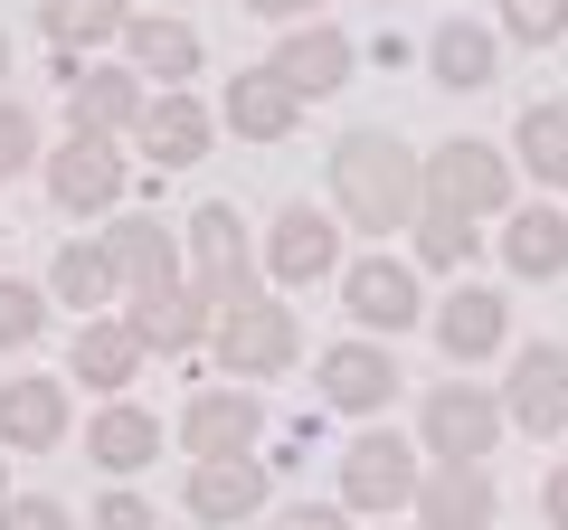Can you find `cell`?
<instances>
[{
	"mask_svg": "<svg viewBox=\"0 0 568 530\" xmlns=\"http://www.w3.org/2000/svg\"><path fill=\"white\" fill-rule=\"evenodd\" d=\"M29 162H39V123H29V104H20V95H0V171L20 181Z\"/></svg>",
	"mask_w": 568,
	"mask_h": 530,
	"instance_id": "34",
	"label": "cell"
},
{
	"mask_svg": "<svg viewBox=\"0 0 568 530\" xmlns=\"http://www.w3.org/2000/svg\"><path fill=\"white\" fill-rule=\"evenodd\" d=\"M407 237H417V265H436V275H465V265H474V218L446 208V200H426Z\"/></svg>",
	"mask_w": 568,
	"mask_h": 530,
	"instance_id": "31",
	"label": "cell"
},
{
	"mask_svg": "<svg viewBox=\"0 0 568 530\" xmlns=\"http://www.w3.org/2000/svg\"><path fill=\"white\" fill-rule=\"evenodd\" d=\"M142 360H152V350H142V332L123 323V313H85V332L67 342V379H85L95 398H123V388L142 379Z\"/></svg>",
	"mask_w": 568,
	"mask_h": 530,
	"instance_id": "18",
	"label": "cell"
},
{
	"mask_svg": "<svg viewBox=\"0 0 568 530\" xmlns=\"http://www.w3.org/2000/svg\"><path fill=\"white\" fill-rule=\"evenodd\" d=\"M540 521H549V530H568V465H549V473H540Z\"/></svg>",
	"mask_w": 568,
	"mask_h": 530,
	"instance_id": "39",
	"label": "cell"
},
{
	"mask_svg": "<svg viewBox=\"0 0 568 530\" xmlns=\"http://www.w3.org/2000/svg\"><path fill=\"white\" fill-rule=\"evenodd\" d=\"M0 530H77V511H67L58 492H10V502H0Z\"/></svg>",
	"mask_w": 568,
	"mask_h": 530,
	"instance_id": "35",
	"label": "cell"
},
{
	"mask_svg": "<svg viewBox=\"0 0 568 530\" xmlns=\"http://www.w3.org/2000/svg\"><path fill=\"white\" fill-rule=\"evenodd\" d=\"M0 446L10 455H58L67 446V388L58 379H10L0 388Z\"/></svg>",
	"mask_w": 568,
	"mask_h": 530,
	"instance_id": "26",
	"label": "cell"
},
{
	"mask_svg": "<svg viewBox=\"0 0 568 530\" xmlns=\"http://www.w3.org/2000/svg\"><path fill=\"white\" fill-rule=\"evenodd\" d=\"M48 313H58V294H48V285H20V275H0V350L48 342Z\"/></svg>",
	"mask_w": 568,
	"mask_h": 530,
	"instance_id": "32",
	"label": "cell"
},
{
	"mask_svg": "<svg viewBox=\"0 0 568 530\" xmlns=\"http://www.w3.org/2000/svg\"><path fill=\"white\" fill-rule=\"evenodd\" d=\"M104 256H114L123 294H152V285H181V275H190L181 227L152 218V208H114V227H104Z\"/></svg>",
	"mask_w": 568,
	"mask_h": 530,
	"instance_id": "14",
	"label": "cell"
},
{
	"mask_svg": "<svg viewBox=\"0 0 568 530\" xmlns=\"http://www.w3.org/2000/svg\"><path fill=\"white\" fill-rule=\"evenodd\" d=\"M0 502H10V483H0Z\"/></svg>",
	"mask_w": 568,
	"mask_h": 530,
	"instance_id": "41",
	"label": "cell"
},
{
	"mask_svg": "<svg viewBox=\"0 0 568 530\" xmlns=\"http://www.w3.org/2000/svg\"><path fill=\"white\" fill-rule=\"evenodd\" d=\"M426 323H436V350H446L455 369H484L493 350H511V304L493 285H455Z\"/></svg>",
	"mask_w": 568,
	"mask_h": 530,
	"instance_id": "16",
	"label": "cell"
},
{
	"mask_svg": "<svg viewBox=\"0 0 568 530\" xmlns=\"http://www.w3.org/2000/svg\"><path fill=\"white\" fill-rule=\"evenodd\" d=\"M511 152L503 143H484V133H455V143H436L426 152V200H446V208H465V218H503L511 208Z\"/></svg>",
	"mask_w": 568,
	"mask_h": 530,
	"instance_id": "7",
	"label": "cell"
},
{
	"mask_svg": "<svg viewBox=\"0 0 568 530\" xmlns=\"http://www.w3.org/2000/svg\"><path fill=\"white\" fill-rule=\"evenodd\" d=\"M503 427H511V408H503V388H484V379H436L417 398V446L436 465H484L503 446Z\"/></svg>",
	"mask_w": 568,
	"mask_h": 530,
	"instance_id": "3",
	"label": "cell"
},
{
	"mask_svg": "<svg viewBox=\"0 0 568 530\" xmlns=\"http://www.w3.org/2000/svg\"><path fill=\"white\" fill-rule=\"evenodd\" d=\"M123 323L142 332V350H171V360H181V350H200L209 332H219V304H209L200 285H152V294H123Z\"/></svg>",
	"mask_w": 568,
	"mask_h": 530,
	"instance_id": "17",
	"label": "cell"
},
{
	"mask_svg": "<svg viewBox=\"0 0 568 530\" xmlns=\"http://www.w3.org/2000/svg\"><path fill=\"white\" fill-rule=\"evenodd\" d=\"M332 208H342L351 227H369V237L417 227V208H426V152H407L398 133H379V123L342 133V143H332Z\"/></svg>",
	"mask_w": 568,
	"mask_h": 530,
	"instance_id": "1",
	"label": "cell"
},
{
	"mask_svg": "<svg viewBox=\"0 0 568 530\" xmlns=\"http://www.w3.org/2000/svg\"><path fill=\"white\" fill-rule=\"evenodd\" d=\"M123 29H133V0H39V39L58 48V58H95Z\"/></svg>",
	"mask_w": 568,
	"mask_h": 530,
	"instance_id": "28",
	"label": "cell"
},
{
	"mask_svg": "<svg viewBox=\"0 0 568 530\" xmlns=\"http://www.w3.org/2000/svg\"><path fill=\"white\" fill-rule=\"evenodd\" d=\"M265 492H275L265 455H209V465H190L181 511H190V521H209V530H246L265 511Z\"/></svg>",
	"mask_w": 568,
	"mask_h": 530,
	"instance_id": "12",
	"label": "cell"
},
{
	"mask_svg": "<svg viewBox=\"0 0 568 530\" xmlns=\"http://www.w3.org/2000/svg\"><path fill=\"white\" fill-rule=\"evenodd\" d=\"M503 39L559 48V39H568V0H503Z\"/></svg>",
	"mask_w": 568,
	"mask_h": 530,
	"instance_id": "33",
	"label": "cell"
},
{
	"mask_svg": "<svg viewBox=\"0 0 568 530\" xmlns=\"http://www.w3.org/2000/svg\"><path fill=\"white\" fill-rule=\"evenodd\" d=\"M256 446H265V398L246 379L190 388V408H181V455L190 465H209V455H256Z\"/></svg>",
	"mask_w": 568,
	"mask_h": 530,
	"instance_id": "9",
	"label": "cell"
},
{
	"mask_svg": "<svg viewBox=\"0 0 568 530\" xmlns=\"http://www.w3.org/2000/svg\"><path fill=\"white\" fill-rule=\"evenodd\" d=\"M265 67H275V77L294 85L304 104H313V95H342V85H351L361 48H351L332 20H304V29H284V39H275V58H265Z\"/></svg>",
	"mask_w": 568,
	"mask_h": 530,
	"instance_id": "19",
	"label": "cell"
},
{
	"mask_svg": "<svg viewBox=\"0 0 568 530\" xmlns=\"http://www.w3.org/2000/svg\"><path fill=\"white\" fill-rule=\"evenodd\" d=\"M48 294H58V304H77V313L123 304V275H114V256H104V237H67L58 256H48Z\"/></svg>",
	"mask_w": 568,
	"mask_h": 530,
	"instance_id": "29",
	"label": "cell"
},
{
	"mask_svg": "<svg viewBox=\"0 0 568 530\" xmlns=\"http://www.w3.org/2000/svg\"><path fill=\"white\" fill-rule=\"evenodd\" d=\"M503 265L521 275V285H559L568 275V208L559 200L503 208Z\"/></svg>",
	"mask_w": 568,
	"mask_h": 530,
	"instance_id": "24",
	"label": "cell"
},
{
	"mask_svg": "<svg viewBox=\"0 0 568 530\" xmlns=\"http://www.w3.org/2000/svg\"><path fill=\"white\" fill-rule=\"evenodd\" d=\"M256 20H275V29H304V20H323V0H246Z\"/></svg>",
	"mask_w": 568,
	"mask_h": 530,
	"instance_id": "37",
	"label": "cell"
},
{
	"mask_svg": "<svg viewBox=\"0 0 568 530\" xmlns=\"http://www.w3.org/2000/svg\"><path fill=\"white\" fill-rule=\"evenodd\" d=\"M0 181H10V171H0Z\"/></svg>",
	"mask_w": 568,
	"mask_h": 530,
	"instance_id": "42",
	"label": "cell"
},
{
	"mask_svg": "<svg viewBox=\"0 0 568 530\" xmlns=\"http://www.w3.org/2000/svg\"><path fill=\"white\" fill-rule=\"evenodd\" d=\"M503 492H493V465H436L426 455V483H417V530H493Z\"/></svg>",
	"mask_w": 568,
	"mask_h": 530,
	"instance_id": "20",
	"label": "cell"
},
{
	"mask_svg": "<svg viewBox=\"0 0 568 530\" xmlns=\"http://www.w3.org/2000/svg\"><path fill=\"white\" fill-rule=\"evenodd\" d=\"M219 123L237 133V143H294V123H304V95H294L275 67H246V77H227Z\"/></svg>",
	"mask_w": 568,
	"mask_h": 530,
	"instance_id": "21",
	"label": "cell"
},
{
	"mask_svg": "<svg viewBox=\"0 0 568 530\" xmlns=\"http://www.w3.org/2000/svg\"><path fill=\"white\" fill-rule=\"evenodd\" d=\"M265 275H275V285H332V275H342V227L313 200H284L275 218H265Z\"/></svg>",
	"mask_w": 568,
	"mask_h": 530,
	"instance_id": "10",
	"label": "cell"
},
{
	"mask_svg": "<svg viewBox=\"0 0 568 530\" xmlns=\"http://www.w3.org/2000/svg\"><path fill=\"white\" fill-rule=\"evenodd\" d=\"M133 143H142V162H152V171H190V162H209V143H219V114H209L190 85H152Z\"/></svg>",
	"mask_w": 568,
	"mask_h": 530,
	"instance_id": "13",
	"label": "cell"
},
{
	"mask_svg": "<svg viewBox=\"0 0 568 530\" xmlns=\"http://www.w3.org/2000/svg\"><path fill=\"white\" fill-rule=\"evenodd\" d=\"M417 483H426V446L388 436L379 417L342 446V511H361V521H398V511H417Z\"/></svg>",
	"mask_w": 568,
	"mask_h": 530,
	"instance_id": "2",
	"label": "cell"
},
{
	"mask_svg": "<svg viewBox=\"0 0 568 530\" xmlns=\"http://www.w3.org/2000/svg\"><path fill=\"white\" fill-rule=\"evenodd\" d=\"M503 408H511V427L540 436V446L568 427V350H559V342H521V350H511Z\"/></svg>",
	"mask_w": 568,
	"mask_h": 530,
	"instance_id": "15",
	"label": "cell"
},
{
	"mask_svg": "<svg viewBox=\"0 0 568 530\" xmlns=\"http://www.w3.org/2000/svg\"><path fill=\"white\" fill-rule=\"evenodd\" d=\"M95 530H162V511L142 502V492H104V502H95Z\"/></svg>",
	"mask_w": 568,
	"mask_h": 530,
	"instance_id": "36",
	"label": "cell"
},
{
	"mask_svg": "<svg viewBox=\"0 0 568 530\" xmlns=\"http://www.w3.org/2000/svg\"><path fill=\"white\" fill-rule=\"evenodd\" d=\"M0 95H10V39H0Z\"/></svg>",
	"mask_w": 568,
	"mask_h": 530,
	"instance_id": "40",
	"label": "cell"
},
{
	"mask_svg": "<svg viewBox=\"0 0 568 530\" xmlns=\"http://www.w3.org/2000/svg\"><path fill=\"white\" fill-rule=\"evenodd\" d=\"M511 162H521L549 200L568 190V104H559V95H549V104H521V123H511Z\"/></svg>",
	"mask_w": 568,
	"mask_h": 530,
	"instance_id": "30",
	"label": "cell"
},
{
	"mask_svg": "<svg viewBox=\"0 0 568 530\" xmlns=\"http://www.w3.org/2000/svg\"><path fill=\"white\" fill-rule=\"evenodd\" d=\"M123 190H133V162L114 152V133H67V143L48 152V200H58L67 218H114Z\"/></svg>",
	"mask_w": 568,
	"mask_h": 530,
	"instance_id": "8",
	"label": "cell"
},
{
	"mask_svg": "<svg viewBox=\"0 0 568 530\" xmlns=\"http://www.w3.org/2000/svg\"><path fill=\"white\" fill-rule=\"evenodd\" d=\"M209 350H219V379H284V369L304 360V323H294V304H265V294H246V304L219 313Z\"/></svg>",
	"mask_w": 568,
	"mask_h": 530,
	"instance_id": "4",
	"label": "cell"
},
{
	"mask_svg": "<svg viewBox=\"0 0 568 530\" xmlns=\"http://www.w3.org/2000/svg\"><path fill=\"white\" fill-rule=\"evenodd\" d=\"M275 530H351V511H323V502H294V511H275Z\"/></svg>",
	"mask_w": 568,
	"mask_h": 530,
	"instance_id": "38",
	"label": "cell"
},
{
	"mask_svg": "<svg viewBox=\"0 0 568 530\" xmlns=\"http://www.w3.org/2000/svg\"><path fill=\"white\" fill-rule=\"evenodd\" d=\"M142 104H152V85L133 67H77L67 77V133H133Z\"/></svg>",
	"mask_w": 568,
	"mask_h": 530,
	"instance_id": "23",
	"label": "cell"
},
{
	"mask_svg": "<svg viewBox=\"0 0 568 530\" xmlns=\"http://www.w3.org/2000/svg\"><path fill=\"white\" fill-rule=\"evenodd\" d=\"M332 285H342V313L369 332V342H398V332H417L426 313H436L407 256H351L342 275H332Z\"/></svg>",
	"mask_w": 568,
	"mask_h": 530,
	"instance_id": "6",
	"label": "cell"
},
{
	"mask_svg": "<svg viewBox=\"0 0 568 530\" xmlns=\"http://www.w3.org/2000/svg\"><path fill=\"white\" fill-rule=\"evenodd\" d=\"M323 408L332 417H361V427L388 417V408H398V350L369 342V332H361V342H332L323 350Z\"/></svg>",
	"mask_w": 568,
	"mask_h": 530,
	"instance_id": "11",
	"label": "cell"
},
{
	"mask_svg": "<svg viewBox=\"0 0 568 530\" xmlns=\"http://www.w3.org/2000/svg\"><path fill=\"white\" fill-rule=\"evenodd\" d=\"M123 67H133L142 85H190L209 67V48H200V29L171 20V10H133V29H123Z\"/></svg>",
	"mask_w": 568,
	"mask_h": 530,
	"instance_id": "22",
	"label": "cell"
},
{
	"mask_svg": "<svg viewBox=\"0 0 568 530\" xmlns=\"http://www.w3.org/2000/svg\"><path fill=\"white\" fill-rule=\"evenodd\" d=\"M85 455H95L104 473H142V465H162V417L133 408V398H104L95 427H85Z\"/></svg>",
	"mask_w": 568,
	"mask_h": 530,
	"instance_id": "27",
	"label": "cell"
},
{
	"mask_svg": "<svg viewBox=\"0 0 568 530\" xmlns=\"http://www.w3.org/2000/svg\"><path fill=\"white\" fill-rule=\"evenodd\" d=\"M181 246H190V285H200L209 294V304H246V294H256V246H246V218H237V208H227V200H209V208H190V218H181Z\"/></svg>",
	"mask_w": 568,
	"mask_h": 530,
	"instance_id": "5",
	"label": "cell"
},
{
	"mask_svg": "<svg viewBox=\"0 0 568 530\" xmlns=\"http://www.w3.org/2000/svg\"><path fill=\"white\" fill-rule=\"evenodd\" d=\"M426 77L446 85V95H484V85L503 77V29H484V20H436V39H426Z\"/></svg>",
	"mask_w": 568,
	"mask_h": 530,
	"instance_id": "25",
	"label": "cell"
}]
</instances>
